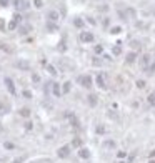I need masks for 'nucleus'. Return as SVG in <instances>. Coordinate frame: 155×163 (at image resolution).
Segmentation results:
<instances>
[{
	"label": "nucleus",
	"instance_id": "nucleus-1",
	"mask_svg": "<svg viewBox=\"0 0 155 163\" xmlns=\"http://www.w3.org/2000/svg\"><path fill=\"white\" fill-rule=\"evenodd\" d=\"M77 83L80 86H84V88H90V86L94 85V78L90 77L88 73H85V75H78L77 77Z\"/></svg>",
	"mask_w": 155,
	"mask_h": 163
},
{
	"label": "nucleus",
	"instance_id": "nucleus-2",
	"mask_svg": "<svg viewBox=\"0 0 155 163\" xmlns=\"http://www.w3.org/2000/svg\"><path fill=\"white\" fill-rule=\"evenodd\" d=\"M20 23H22V15H20V13H13L12 20L9 22V25H7V29L9 30H17L20 27Z\"/></svg>",
	"mask_w": 155,
	"mask_h": 163
},
{
	"label": "nucleus",
	"instance_id": "nucleus-3",
	"mask_svg": "<svg viewBox=\"0 0 155 163\" xmlns=\"http://www.w3.org/2000/svg\"><path fill=\"white\" fill-rule=\"evenodd\" d=\"M78 39H80L82 43H92V42L95 40V37H94V33H92V32H88V30H82V32H80V35H78Z\"/></svg>",
	"mask_w": 155,
	"mask_h": 163
},
{
	"label": "nucleus",
	"instance_id": "nucleus-4",
	"mask_svg": "<svg viewBox=\"0 0 155 163\" xmlns=\"http://www.w3.org/2000/svg\"><path fill=\"white\" fill-rule=\"evenodd\" d=\"M3 85L7 86V90H9L10 95H17V88H15V83H13V80L10 77H5L3 78Z\"/></svg>",
	"mask_w": 155,
	"mask_h": 163
},
{
	"label": "nucleus",
	"instance_id": "nucleus-5",
	"mask_svg": "<svg viewBox=\"0 0 155 163\" xmlns=\"http://www.w3.org/2000/svg\"><path fill=\"white\" fill-rule=\"evenodd\" d=\"M70 150H72V146H70V145H63V146H60V148L57 150L58 158H67L68 155H70Z\"/></svg>",
	"mask_w": 155,
	"mask_h": 163
},
{
	"label": "nucleus",
	"instance_id": "nucleus-6",
	"mask_svg": "<svg viewBox=\"0 0 155 163\" xmlns=\"http://www.w3.org/2000/svg\"><path fill=\"white\" fill-rule=\"evenodd\" d=\"M150 63H152V57H150L148 53H144V55L140 57V67L144 68V70H147Z\"/></svg>",
	"mask_w": 155,
	"mask_h": 163
},
{
	"label": "nucleus",
	"instance_id": "nucleus-7",
	"mask_svg": "<svg viewBox=\"0 0 155 163\" xmlns=\"http://www.w3.org/2000/svg\"><path fill=\"white\" fill-rule=\"evenodd\" d=\"M95 83H97V86L100 88V90H105V88H107V80H105V77H104L102 73H97V77H95Z\"/></svg>",
	"mask_w": 155,
	"mask_h": 163
},
{
	"label": "nucleus",
	"instance_id": "nucleus-8",
	"mask_svg": "<svg viewBox=\"0 0 155 163\" xmlns=\"http://www.w3.org/2000/svg\"><path fill=\"white\" fill-rule=\"evenodd\" d=\"M45 29H47V32H49V33H57L58 30H60V27H58V23H55V22H49V20H47Z\"/></svg>",
	"mask_w": 155,
	"mask_h": 163
},
{
	"label": "nucleus",
	"instance_id": "nucleus-9",
	"mask_svg": "<svg viewBox=\"0 0 155 163\" xmlns=\"http://www.w3.org/2000/svg\"><path fill=\"white\" fill-rule=\"evenodd\" d=\"M52 93H53V96L60 98V96H62V85L57 83V82H53V83H52Z\"/></svg>",
	"mask_w": 155,
	"mask_h": 163
},
{
	"label": "nucleus",
	"instance_id": "nucleus-10",
	"mask_svg": "<svg viewBox=\"0 0 155 163\" xmlns=\"http://www.w3.org/2000/svg\"><path fill=\"white\" fill-rule=\"evenodd\" d=\"M77 155L82 158V160H88V158H90V150H88V148H85V146H82V148H78Z\"/></svg>",
	"mask_w": 155,
	"mask_h": 163
},
{
	"label": "nucleus",
	"instance_id": "nucleus-11",
	"mask_svg": "<svg viewBox=\"0 0 155 163\" xmlns=\"http://www.w3.org/2000/svg\"><path fill=\"white\" fill-rule=\"evenodd\" d=\"M47 19H49V22H55L57 23L58 19H60V13H58L57 10H50L49 13H47Z\"/></svg>",
	"mask_w": 155,
	"mask_h": 163
},
{
	"label": "nucleus",
	"instance_id": "nucleus-12",
	"mask_svg": "<svg viewBox=\"0 0 155 163\" xmlns=\"http://www.w3.org/2000/svg\"><path fill=\"white\" fill-rule=\"evenodd\" d=\"M135 60H137V52H134V50H132V52H128V53L125 55V62L128 63V65H132Z\"/></svg>",
	"mask_w": 155,
	"mask_h": 163
},
{
	"label": "nucleus",
	"instance_id": "nucleus-13",
	"mask_svg": "<svg viewBox=\"0 0 155 163\" xmlns=\"http://www.w3.org/2000/svg\"><path fill=\"white\" fill-rule=\"evenodd\" d=\"M87 102H88V105H90V106H97V103H98V96L95 95V93H90V95L87 96Z\"/></svg>",
	"mask_w": 155,
	"mask_h": 163
},
{
	"label": "nucleus",
	"instance_id": "nucleus-14",
	"mask_svg": "<svg viewBox=\"0 0 155 163\" xmlns=\"http://www.w3.org/2000/svg\"><path fill=\"white\" fill-rule=\"evenodd\" d=\"M29 32H32V25H29V23H27V25H20L19 27V33L20 35H27Z\"/></svg>",
	"mask_w": 155,
	"mask_h": 163
},
{
	"label": "nucleus",
	"instance_id": "nucleus-15",
	"mask_svg": "<svg viewBox=\"0 0 155 163\" xmlns=\"http://www.w3.org/2000/svg\"><path fill=\"white\" fill-rule=\"evenodd\" d=\"M70 90H72V82H65L63 85H62V95H67V93H70Z\"/></svg>",
	"mask_w": 155,
	"mask_h": 163
},
{
	"label": "nucleus",
	"instance_id": "nucleus-16",
	"mask_svg": "<svg viewBox=\"0 0 155 163\" xmlns=\"http://www.w3.org/2000/svg\"><path fill=\"white\" fill-rule=\"evenodd\" d=\"M84 25H85V20L80 19V17H75L73 19V27H77V29H84Z\"/></svg>",
	"mask_w": 155,
	"mask_h": 163
},
{
	"label": "nucleus",
	"instance_id": "nucleus-17",
	"mask_svg": "<svg viewBox=\"0 0 155 163\" xmlns=\"http://www.w3.org/2000/svg\"><path fill=\"white\" fill-rule=\"evenodd\" d=\"M17 67L22 68V70H29V68H30V63L27 62V60H19V62H17Z\"/></svg>",
	"mask_w": 155,
	"mask_h": 163
},
{
	"label": "nucleus",
	"instance_id": "nucleus-18",
	"mask_svg": "<svg viewBox=\"0 0 155 163\" xmlns=\"http://www.w3.org/2000/svg\"><path fill=\"white\" fill-rule=\"evenodd\" d=\"M112 55H115V57L122 55V47H120V43H117V45L112 47Z\"/></svg>",
	"mask_w": 155,
	"mask_h": 163
},
{
	"label": "nucleus",
	"instance_id": "nucleus-19",
	"mask_svg": "<svg viewBox=\"0 0 155 163\" xmlns=\"http://www.w3.org/2000/svg\"><path fill=\"white\" fill-rule=\"evenodd\" d=\"M20 116H23V118H29L30 116V108H27V106H23V108H20L19 110Z\"/></svg>",
	"mask_w": 155,
	"mask_h": 163
},
{
	"label": "nucleus",
	"instance_id": "nucleus-20",
	"mask_svg": "<svg viewBox=\"0 0 155 163\" xmlns=\"http://www.w3.org/2000/svg\"><path fill=\"white\" fill-rule=\"evenodd\" d=\"M145 73H147V75H154V73H155V60H152V63L148 65V68L145 70Z\"/></svg>",
	"mask_w": 155,
	"mask_h": 163
},
{
	"label": "nucleus",
	"instance_id": "nucleus-21",
	"mask_svg": "<svg viewBox=\"0 0 155 163\" xmlns=\"http://www.w3.org/2000/svg\"><path fill=\"white\" fill-rule=\"evenodd\" d=\"M47 72H49L52 77H55V75L58 73V72H57V68L53 67V65H50V63H47Z\"/></svg>",
	"mask_w": 155,
	"mask_h": 163
},
{
	"label": "nucleus",
	"instance_id": "nucleus-22",
	"mask_svg": "<svg viewBox=\"0 0 155 163\" xmlns=\"http://www.w3.org/2000/svg\"><path fill=\"white\" fill-rule=\"evenodd\" d=\"M110 33H112V35H118V33H122V27H120V25L110 27Z\"/></svg>",
	"mask_w": 155,
	"mask_h": 163
},
{
	"label": "nucleus",
	"instance_id": "nucleus-23",
	"mask_svg": "<svg viewBox=\"0 0 155 163\" xmlns=\"http://www.w3.org/2000/svg\"><path fill=\"white\" fill-rule=\"evenodd\" d=\"M94 52H95L97 55H102V53H104V45H102V43L95 45V47H94Z\"/></svg>",
	"mask_w": 155,
	"mask_h": 163
},
{
	"label": "nucleus",
	"instance_id": "nucleus-24",
	"mask_svg": "<svg viewBox=\"0 0 155 163\" xmlns=\"http://www.w3.org/2000/svg\"><path fill=\"white\" fill-rule=\"evenodd\" d=\"M70 146H75V148H82V140L80 138H73Z\"/></svg>",
	"mask_w": 155,
	"mask_h": 163
},
{
	"label": "nucleus",
	"instance_id": "nucleus-25",
	"mask_svg": "<svg viewBox=\"0 0 155 163\" xmlns=\"http://www.w3.org/2000/svg\"><path fill=\"white\" fill-rule=\"evenodd\" d=\"M130 45H132V48H134V52H135V50H138V48L142 47V43H140L138 40H132V42H130Z\"/></svg>",
	"mask_w": 155,
	"mask_h": 163
},
{
	"label": "nucleus",
	"instance_id": "nucleus-26",
	"mask_svg": "<svg viewBox=\"0 0 155 163\" xmlns=\"http://www.w3.org/2000/svg\"><path fill=\"white\" fill-rule=\"evenodd\" d=\"M147 102H148L150 105H155V90H154V92H152L148 96H147Z\"/></svg>",
	"mask_w": 155,
	"mask_h": 163
},
{
	"label": "nucleus",
	"instance_id": "nucleus-27",
	"mask_svg": "<svg viewBox=\"0 0 155 163\" xmlns=\"http://www.w3.org/2000/svg\"><path fill=\"white\" fill-rule=\"evenodd\" d=\"M29 7H30V3H29V2H27V0H22V3H20V7H19L17 10H27Z\"/></svg>",
	"mask_w": 155,
	"mask_h": 163
},
{
	"label": "nucleus",
	"instance_id": "nucleus-28",
	"mask_svg": "<svg viewBox=\"0 0 155 163\" xmlns=\"http://www.w3.org/2000/svg\"><path fill=\"white\" fill-rule=\"evenodd\" d=\"M104 146H105V148H115V142L107 140V142H104Z\"/></svg>",
	"mask_w": 155,
	"mask_h": 163
},
{
	"label": "nucleus",
	"instance_id": "nucleus-29",
	"mask_svg": "<svg viewBox=\"0 0 155 163\" xmlns=\"http://www.w3.org/2000/svg\"><path fill=\"white\" fill-rule=\"evenodd\" d=\"M95 132H97V135H104L105 133V126L104 125H98L97 128H95Z\"/></svg>",
	"mask_w": 155,
	"mask_h": 163
},
{
	"label": "nucleus",
	"instance_id": "nucleus-30",
	"mask_svg": "<svg viewBox=\"0 0 155 163\" xmlns=\"http://www.w3.org/2000/svg\"><path fill=\"white\" fill-rule=\"evenodd\" d=\"M3 148H5V150H13L15 145L12 143V142H5V143H3Z\"/></svg>",
	"mask_w": 155,
	"mask_h": 163
},
{
	"label": "nucleus",
	"instance_id": "nucleus-31",
	"mask_svg": "<svg viewBox=\"0 0 155 163\" xmlns=\"http://www.w3.org/2000/svg\"><path fill=\"white\" fill-rule=\"evenodd\" d=\"M33 7L35 9H42L43 7V0H33Z\"/></svg>",
	"mask_w": 155,
	"mask_h": 163
},
{
	"label": "nucleus",
	"instance_id": "nucleus-32",
	"mask_svg": "<svg viewBox=\"0 0 155 163\" xmlns=\"http://www.w3.org/2000/svg\"><path fill=\"white\" fill-rule=\"evenodd\" d=\"M135 85H137V88H145V80H137L135 82Z\"/></svg>",
	"mask_w": 155,
	"mask_h": 163
},
{
	"label": "nucleus",
	"instance_id": "nucleus-33",
	"mask_svg": "<svg viewBox=\"0 0 155 163\" xmlns=\"http://www.w3.org/2000/svg\"><path fill=\"white\" fill-rule=\"evenodd\" d=\"M32 82H33V83H40V75L39 73H32Z\"/></svg>",
	"mask_w": 155,
	"mask_h": 163
},
{
	"label": "nucleus",
	"instance_id": "nucleus-34",
	"mask_svg": "<svg viewBox=\"0 0 155 163\" xmlns=\"http://www.w3.org/2000/svg\"><path fill=\"white\" fill-rule=\"evenodd\" d=\"M22 95L25 96V98H32V92H30V90H23V92H22Z\"/></svg>",
	"mask_w": 155,
	"mask_h": 163
},
{
	"label": "nucleus",
	"instance_id": "nucleus-35",
	"mask_svg": "<svg viewBox=\"0 0 155 163\" xmlns=\"http://www.w3.org/2000/svg\"><path fill=\"white\" fill-rule=\"evenodd\" d=\"M58 50H60V52H65V50H67V47H65V42H60V43H58Z\"/></svg>",
	"mask_w": 155,
	"mask_h": 163
},
{
	"label": "nucleus",
	"instance_id": "nucleus-36",
	"mask_svg": "<svg viewBox=\"0 0 155 163\" xmlns=\"http://www.w3.org/2000/svg\"><path fill=\"white\" fill-rule=\"evenodd\" d=\"M10 0H0V7H9Z\"/></svg>",
	"mask_w": 155,
	"mask_h": 163
},
{
	"label": "nucleus",
	"instance_id": "nucleus-37",
	"mask_svg": "<svg viewBox=\"0 0 155 163\" xmlns=\"http://www.w3.org/2000/svg\"><path fill=\"white\" fill-rule=\"evenodd\" d=\"M117 156H118V158L122 160V158H125V156H127V153H125V152H122V150H120V152H117Z\"/></svg>",
	"mask_w": 155,
	"mask_h": 163
},
{
	"label": "nucleus",
	"instance_id": "nucleus-38",
	"mask_svg": "<svg viewBox=\"0 0 155 163\" xmlns=\"http://www.w3.org/2000/svg\"><path fill=\"white\" fill-rule=\"evenodd\" d=\"M0 48H2V50H5V52H12V48L7 47V43H2V45H0Z\"/></svg>",
	"mask_w": 155,
	"mask_h": 163
},
{
	"label": "nucleus",
	"instance_id": "nucleus-39",
	"mask_svg": "<svg viewBox=\"0 0 155 163\" xmlns=\"http://www.w3.org/2000/svg\"><path fill=\"white\" fill-rule=\"evenodd\" d=\"M33 128V123L32 122H25V130H32Z\"/></svg>",
	"mask_w": 155,
	"mask_h": 163
},
{
	"label": "nucleus",
	"instance_id": "nucleus-40",
	"mask_svg": "<svg viewBox=\"0 0 155 163\" xmlns=\"http://www.w3.org/2000/svg\"><path fill=\"white\" fill-rule=\"evenodd\" d=\"M10 2H12V3H13V5H15L17 9H19V7H20V3H22V0H10Z\"/></svg>",
	"mask_w": 155,
	"mask_h": 163
},
{
	"label": "nucleus",
	"instance_id": "nucleus-41",
	"mask_svg": "<svg viewBox=\"0 0 155 163\" xmlns=\"http://www.w3.org/2000/svg\"><path fill=\"white\" fill-rule=\"evenodd\" d=\"M108 23H110V19H108V17H104V25L108 27Z\"/></svg>",
	"mask_w": 155,
	"mask_h": 163
},
{
	"label": "nucleus",
	"instance_id": "nucleus-42",
	"mask_svg": "<svg viewBox=\"0 0 155 163\" xmlns=\"http://www.w3.org/2000/svg\"><path fill=\"white\" fill-rule=\"evenodd\" d=\"M148 158H150V160H154V158H155V150H152V152L148 153Z\"/></svg>",
	"mask_w": 155,
	"mask_h": 163
},
{
	"label": "nucleus",
	"instance_id": "nucleus-43",
	"mask_svg": "<svg viewBox=\"0 0 155 163\" xmlns=\"http://www.w3.org/2000/svg\"><path fill=\"white\" fill-rule=\"evenodd\" d=\"M87 22H88V23H90V25H95V23H97L95 20H94V19H90V17H88V19H87Z\"/></svg>",
	"mask_w": 155,
	"mask_h": 163
},
{
	"label": "nucleus",
	"instance_id": "nucleus-44",
	"mask_svg": "<svg viewBox=\"0 0 155 163\" xmlns=\"http://www.w3.org/2000/svg\"><path fill=\"white\" fill-rule=\"evenodd\" d=\"M22 162H23L22 158H15V160H12V163H22Z\"/></svg>",
	"mask_w": 155,
	"mask_h": 163
},
{
	"label": "nucleus",
	"instance_id": "nucleus-45",
	"mask_svg": "<svg viewBox=\"0 0 155 163\" xmlns=\"http://www.w3.org/2000/svg\"><path fill=\"white\" fill-rule=\"evenodd\" d=\"M148 163H155V158H154V160H148Z\"/></svg>",
	"mask_w": 155,
	"mask_h": 163
},
{
	"label": "nucleus",
	"instance_id": "nucleus-46",
	"mask_svg": "<svg viewBox=\"0 0 155 163\" xmlns=\"http://www.w3.org/2000/svg\"><path fill=\"white\" fill-rule=\"evenodd\" d=\"M0 110H3V106H2V103H0Z\"/></svg>",
	"mask_w": 155,
	"mask_h": 163
},
{
	"label": "nucleus",
	"instance_id": "nucleus-47",
	"mask_svg": "<svg viewBox=\"0 0 155 163\" xmlns=\"http://www.w3.org/2000/svg\"><path fill=\"white\" fill-rule=\"evenodd\" d=\"M118 163H124V162H118Z\"/></svg>",
	"mask_w": 155,
	"mask_h": 163
},
{
	"label": "nucleus",
	"instance_id": "nucleus-48",
	"mask_svg": "<svg viewBox=\"0 0 155 163\" xmlns=\"http://www.w3.org/2000/svg\"><path fill=\"white\" fill-rule=\"evenodd\" d=\"M0 130H2V126H0Z\"/></svg>",
	"mask_w": 155,
	"mask_h": 163
}]
</instances>
